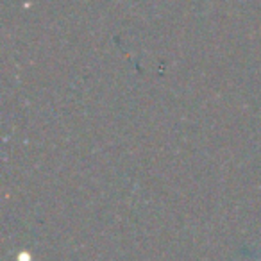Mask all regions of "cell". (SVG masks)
I'll list each match as a JSON object with an SVG mask.
<instances>
[{"label":"cell","instance_id":"6da1fadb","mask_svg":"<svg viewBox=\"0 0 261 261\" xmlns=\"http://www.w3.org/2000/svg\"><path fill=\"white\" fill-rule=\"evenodd\" d=\"M259 261H261V259H259Z\"/></svg>","mask_w":261,"mask_h":261}]
</instances>
